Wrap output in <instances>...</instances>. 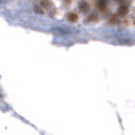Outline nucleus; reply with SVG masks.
Segmentation results:
<instances>
[{"mask_svg":"<svg viewBox=\"0 0 135 135\" xmlns=\"http://www.w3.org/2000/svg\"><path fill=\"white\" fill-rule=\"evenodd\" d=\"M68 18H69V20H77V15L76 14H69V15H68Z\"/></svg>","mask_w":135,"mask_h":135,"instance_id":"obj_1","label":"nucleus"}]
</instances>
